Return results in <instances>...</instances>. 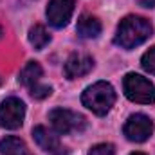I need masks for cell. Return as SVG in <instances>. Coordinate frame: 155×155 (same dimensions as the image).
<instances>
[{"instance_id": "6da1fadb", "label": "cell", "mask_w": 155, "mask_h": 155, "mask_svg": "<svg viewBox=\"0 0 155 155\" xmlns=\"http://www.w3.org/2000/svg\"><path fill=\"white\" fill-rule=\"evenodd\" d=\"M152 33H153V27L146 18L132 15V16L123 18L121 24L117 25L114 41L123 49H134V47L144 43L152 36Z\"/></svg>"}, {"instance_id": "7a4b0ae2", "label": "cell", "mask_w": 155, "mask_h": 155, "mask_svg": "<svg viewBox=\"0 0 155 155\" xmlns=\"http://www.w3.org/2000/svg\"><path fill=\"white\" fill-rule=\"evenodd\" d=\"M81 103L96 116H105L110 112V108L116 103V90L110 83L97 81L85 88L81 96Z\"/></svg>"}, {"instance_id": "3957f363", "label": "cell", "mask_w": 155, "mask_h": 155, "mask_svg": "<svg viewBox=\"0 0 155 155\" xmlns=\"http://www.w3.org/2000/svg\"><path fill=\"white\" fill-rule=\"evenodd\" d=\"M123 90H124V96L134 103H141V105L155 103V85L150 79L139 76L135 72H130L124 76Z\"/></svg>"}, {"instance_id": "277c9868", "label": "cell", "mask_w": 155, "mask_h": 155, "mask_svg": "<svg viewBox=\"0 0 155 155\" xmlns=\"http://www.w3.org/2000/svg\"><path fill=\"white\" fill-rule=\"evenodd\" d=\"M49 121L52 128L58 134H71V132H81L85 128V117L67 110V108H54L49 114Z\"/></svg>"}, {"instance_id": "5b68a950", "label": "cell", "mask_w": 155, "mask_h": 155, "mask_svg": "<svg viewBox=\"0 0 155 155\" xmlns=\"http://www.w3.org/2000/svg\"><path fill=\"white\" fill-rule=\"evenodd\" d=\"M25 116V105L18 97H7L0 103V126L5 130H16L22 126Z\"/></svg>"}, {"instance_id": "8992f818", "label": "cell", "mask_w": 155, "mask_h": 155, "mask_svg": "<svg viewBox=\"0 0 155 155\" xmlns=\"http://www.w3.org/2000/svg\"><path fill=\"white\" fill-rule=\"evenodd\" d=\"M123 132H124L128 141H132V143H144L153 134V123L144 114H134V116H130L126 119Z\"/></svg>"}, {"instance_id": "52a82bcc", "label": "cell", "mask_w": 155, "mask_h": 155, "mask_svg": "<svg viewBox=\"0 0 155 155\" xmlns=\"http://www.w3.org/2000/svg\"><path fill=\"white\" fill-rule=\"evenodd\" d=\"M74 0H51L47 5V20L52 27H65L74 13Z\"/></svg>"}, {"instance_id": "ba28073f", "label": "cell", "mask_w": 155, "mask_h": 155, "mask_svg": "<svg viewBox=\"0 0 155 155\" xmlns=\"http://www.w3.org/2000/svg\"><path fill=\"white\" fill-rule=\"evenodd\" d=\"M94 67V60L88 54H81V52H74L69 56V60L65 61L63 72L69 79H76L85 74H88Z\"/></svg>"}, {"instance_id": "9c48e42d", "label": "cell", "mask_w": 155, "mask_h": 155, "mask_svg": "<svg viewBox=\"0 0 155 155\" xmlns=\"http://www.w3.org/2000/svg\"><path fill=\"white\" fill-rule=\"evenodd\" d=\"M33 137H35L36 144H38L41 150H45V152H51L52 153V152H56L60 148L58 135L54 132H51L49 128H45V126H35L33 128Z\"/></svg>"}, {"instance_id": "30bf717a", "label": "cell", "mask_w": 155, "mask_h": 155, "mask_svg": "<svg viewBox=\"0 0 155 155\" xmlns=\"http://www.w3.org/2000/svg\"><path fill=\"white\" fill-rule=\"evenodd\" d=\"M76 29L81 38H97L101 35V22L92 15H81Z\"/></svg>"}, {"instance_id": "8fae6325", "label": "cell", "mask_w": 155, "mask_h": 155, "mask_svg": "<svg viewBox=\"0 0 155 155\" xmlns=\"http://www.w3.org/2000/svg\"><path fill=\"white\" fill-rule=\"evenodd\" d=\"M0 153L2 155H29L27 146L22 139L7 135L0 141Z\"/></svg>"}, {"instance_id": "7c38bea8", "label": "cell", "mask_w": 155, "mask_h": 155, "mask_svg": "<svg viewBox=\"0 0 155 155\" xmlns=\"http://www.w3.org/2000/svg\"><path fill=\"white\" fill-rule=\"evenodd\" d=\"M41 76H43V71H41L40 63H36V61H29V63L22 69L18 81H20L22 85H25V87H29V88H31L33 85L40 83V78H41Z\"/></svg>"}, {"instance_id": "4fadbf2b", "label": "cell", "mask_w": 155, "mask_h": 155, "mask_svg": "<svg viewBox=\"0 0 155 155\" xmlns=\"http://www.w3.org/2000/svg\"><path fill=\"white\" fill-rule=\"evenodd\" d=\"M29 41H31V45L35 47V49H38L41 51L49 41H51V35L47 33V29L43 27V25H33L31 29H29Z\"/></svg>"}, {"instance_id": "5bb4252c", "label": "cell", "mask_w": 155, "mask_h": 155, "mask_svg": "<svg viewBox=\"0 0 155 155\" xmlns=\"http://www.w3.org/2000/svg\"><path fill=\"white\" fill-rule=\"evenodd\" d=\"M141 65L146 72L155 74V47H152L150 51H146L141 58Z\"/></svg>"}, {"instance_id": "9a60e30c", "label": "cell", "mask_w": 155, "mask_h": 155, "mask_svg": "<svg viewBox=\"0 0 155 155\" xmlns=\"http://www.w3.org/2000/svg\"><path fill=\"white\" fill-rule=\"evenodd\" d=\"M29 90H31V96H33L35 99H45V97H49L51 92H52V88H51L49 85H40V83L33 85Z\"/></svg>"}, {"instance_id": "2e32d148", "label": "cell", "mask_w": 155, "mask_h": 155, "mask_svg": "<svg viewBox=\"0 0 155 155\" xmlns=\"http://www.w3.org/2000/svg\"><path fill=\"white\" fill-rule=\"evenodd\" d=\"M88 155H116L114 150V144L110 143H101V144H96L88 150Z\"/></svg>"}, {"instance_id": "e0dca14e", "label": "cell", "mask_w": 155, "mask_h": 155, "mask_svg": "<svg viewBox=\"0 0 155 155\" xmlns=\"http://www.w3.org/2000/svg\"><path fill=\"white\" fill-rule=\"evenodd\" d=\"M137 4L143 7H155V0H137Z\"/></svg>"}, {"instance_id": "ac0fdd59", "label": "cell", "mask_w": 155, "mask_h": 155, "mask_svg": "<svg viewBox=\"0 0 155 155\" xmlns=\"http://www.w3.org/2000/svg\"><path fill=\"white\" fill-rule=\"evenodd\" d=\"M52 155H67V152H63L61 148H58L56 152H52Z\"/></svg>"}, {"instance_id": "d6986e66", "label": "cell", "mask_w": 155, "mask_h": 155, "mask_svg": "<svg viewBox=\"0 0 155 155\" xmlns=\"http://www.w3.org/2000/svg\"><path fill=\"white\" fill-rule=\"evenodd\" d=\"M132 155H146V153H141V152H135V153H132Z\"/></svg>"}, {"instance_id": "ffe728a7", "label": "cell", "mask_w": 155, "mask_h": 155, "mask_svg": "<svg viewBox=\"0 0 155 155\" xmlns=\"http://www.w3.org/2000/svg\"><path fill=\"white\" fill-rule=\"evenodd\" d=\"M2 35H4V29H2V27H0V38H2Z\"/></svg>"}, {"instance_id": "44dd1931", "label": "cell", "mask_w": 155, "mask_h": 155, "mask_svg": "<svg viewBox=\"0 0 155 155\" xmlns=\"http://www.w3.org/2000/svg\"><path fill=\"white\" fill-rule=\"evenodd\" d=\"M0 83H2V79H0Z\"/></svg>"}]
</instances>
